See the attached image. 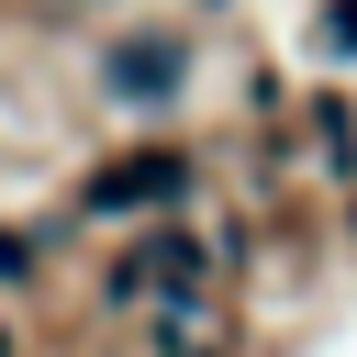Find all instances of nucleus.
Here are the masks:
<instances>
[{"instance_id":"f03ea898","label":"nucleus","mask_w":357,"mask_h":357,"mask_svg":"<svg viewBox=\"0 0 357 357\" xmlns=\"http://www.w3.org/2000/svg\"><path fill=\"white\" fill-rule=\"evenodd\" d=\"M112 89H123V100H167V89H178V45H123V56H112Z\"/></svg>"},{"instance_id":"f257e3e1","label":"nucleus","mask_w":357,"mask_h":357,"mask_svg":"<svg viewBox=\"0 0 357 357\" xmlns=\"http://www.w3.org/2000/svg\"><path fill=\"white\" fill-rule=\"evenodd\" d=\"M167 190H190V156L145 145V156H123V167L89 178V212H145V201H167Z\"/></svg>"}]
</instances>
